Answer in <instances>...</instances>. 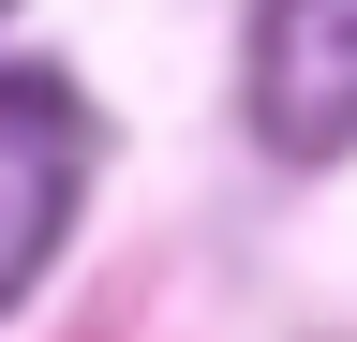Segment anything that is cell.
<instances>
[{"label": "cell", "mask_w": 357, "mask_h": 342, "mask_svg": "<svg viewBox=\"0 0 357 342\" xmlns=\"http://www.w3.org/2000/svg\"><path fill=\"white\" fill-rule=\"evenodd\" d=\"M253 134L283 164L357 149V0H253Z\"/></svg>", "instance_id": "obj_1"}, {"label": "cell", "mask_w": 357, "mask_h": 342, "mask_svg": "<svg viewBox=\"0 0 357 342\" xmlns=\"http://www.w3.org/2000/svg\"><path fill=\"white\" fill-rule=\"evenodd\" d=\"M75 179H89V104L60 75H0V313L45 283V253L75 224Z\"/></svg>", "instance_id": "obj_2"}]
</instances>
